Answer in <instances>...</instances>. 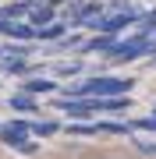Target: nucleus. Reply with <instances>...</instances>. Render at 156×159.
<instances>
[{"label":"nucleus","instance_id":"f257e3e1","mask_svg":"<svg viewBox=\"0 0 156 159\" xmlns=\"http://www.w3.org/2000/svg\"><path fill=\"white\" fill-rule=\"evenodd\" d=\"M131 92V78H117V74H96V78L82 81V85H75V92L71 96H128Z\"/></svg>","mask_w":156,"mask_h":159},{"label":"nucleus","instance_id":"f03ea898","mask_svg":"<svg viewBox=\"0 0 156 159\" xmlns=\"http://www.w3.org/2000/svg\"><path fill=\"white\" fill-rule=\"evenodd\" d=\"M32 134V124H25V120H7V124H0V142L11 145V148H21L25 156L35 152V142H29Z\"/></svg>","mask_w":156,"mask_h":159},{"label":"nucleus","instance_id":"7ed1b4c3","mask_svg":"<svg viewBox=\"0 0 156 159\" xmlns=\"http://www.w3.org/2000/svg\"><path fill=\"white\" fill-rule=\"evenodd\" d=\"M145 50H153V43H149L145 32H139V35H131L128 43H117L114 50H110V60L114 64H128V60H139Z\"/></svg>","mask_w":156,"mask_h":159},{"label":"nucleus","instance_id":"20e7f679","mask_svg":"<svg viewBox=\"0 0 156 159\" xmlns=\"http://www.w3.org/2000/svg\"><path fill=\"white\" fill-rule=\"evenodd\" d=\"M57 110H64L71 120H89V117L99 110V99H96V96H71V99H60Z\"/></svg>","mask_w":156,"mask_h":159},{"label":"nucleus","instance_id":"39448f33","mask_svg":"<svg viewBox=\"0 0 156 159\" xmlns=\"http://www.w3.org/2000/svg\"><path fill=\"white\" fill-rule=\"evenodd\" d=\"M135 21H142V14L139 11H121V14H114V18H92L89 21V29H96V32H121L124 25H135Z\"/></svg>","mask_w":156,"mask_h":159},{"label":"nucleus","instance_id":"423d86ee","mask_svg":"<svg viewBox=\"0 0 156 159\" xmlns=\"http://www.w3.org/2000/svg\"><path fill=\"white\" fill-rule=\"evenodd\" d=\"M0 32H4L7 35V39H14V43H29V39H35V25L29 21V25H11V21H4V25H0Z\"/></svg>","mask_w":156,"mask_h":159},{"label":"nucleus","instance_id":"0eeeda50","mask_svg":"<svg viewBox=\"0 0 156 159\" xmlns=\"http://www.w3.org/2000/svg\"><path fill=\"white\" fill-rule=\"evenodd\" d=\"M29 21L35 25V29H43V25H50V21H57V14H53V4H50V0H43L39 7H32V14H29Z\"/></svg>","mask_w":156,"mask_h":159},{"label":"nucleus","instance_id":"6e6552de","mask_svg":"<svg viewBox=\"0 0 156 159\" xmlns=\"http://www.w3.org/2000/svg\"><path fill=\"white\" fill-rule=\"evenodd\" d=\"M32 0H14L11 7H4V11H0V21H14V18H21V14H32Z\"/></svg>","mask_w":156,"mask_h":159},{"label":"nucleus","instance_id":"1a4fd4ad","mask_svg":"<svg viewBox=\"0 0 156 159\" xmlns=\"http://www.w3.org/2000/svg\"><path fill=\"white\" fill-rule=\"evenodd\" d=\"M99 110L121 113V110H131V99H128V96H103V99H99Z\"/></svg>","mask_w":156,"mask_h":159},{"label":"nucleus","instance_id":"9d476101","mask_svg":"<svg viewBox=\"0 0 156 159\" xmlns=\"http://www.w3.org/2000/svg\"><path fill=\"white\" fill-rule=\"evenodd\" d=\"M7 102H11V110H21V113H32V110H35V96H32V92H25V89L14 92Z\"/></svg>","mask_w":156,"mask_h":159},{"label":"nucleus","instance_id":"9b49d317","mask_svg":"<svg viewBox=\"0 0 156 159\" xmlns=\"http://www.w3.org/2000/svg\"><path fill=\"white\" fill-rule=\"evenodd\" d=\"M114 39H110V32H103V35H99V39H89L85 46H82V50H85V53H110V50H114Z\"/></svg>","mask_w":156,"mask_h":159},{"label":"nucleus","instance_id":"f8f14e48","mask_svg":"<svg viewBox=\"0 0 156 159\" xmlns=\"http://www.w3.org/2000/svg\"><path fill=\"white\" fill-rule=\"evenodd\" d=\"M64 32H68L64 21H50V25H43V29H35V39H64Z\"/></svg>","mask_w":156,"mask_h":159},{"label":"nucleus","instance_id":"ddd939ff","mask_svg":"<svg viewBox=\"0 0 156 159\" xmlns=\"http://www.w3.org/2000/svg\"><path fill=\"white\" fill-rule=\"evenodd\" d=\"M53 89H57V81H50V78H29V81H25V92H32V96L53 92Z\"/></svg>","mask_w":156,"mask_h":159},{"label":"nucleus","instance_id":"4468645a","mask_svg":"<svg viewBox=\"0 0 156 159\" xmlns=\"http://www.w3.org/2000/svg\"><path fill=\"white\" fill-rule=\"evenodd\" d=\"M57 131H60V124H53V120H35V124H32V134L35 138H53Z\"/></svg>","mask_w":156,"mask_h":159},{"label":"nucleus","instance_id":"2eb2a0df","mask_svg":"<svg viewBox=\"0 0 156 159\" xmlns=\"http://www.w3.org/2000/svg\"><path fill=\"white\" fill-rule=\"evenodd\" d=\"M131 124H117V120H106V124H99V134H128Z\"/></svg>","mask_w":156,"mask_h":159},{"label":"nucleus","instance_id":"dca6fc26","mask_svg":"<svg viewBox=\"0 0 156 159\" xmlns=\"http://www.w3.org/2000/svg\"><path fill=\"white\" fill-rule=\"evenodd\" d=\"M78 71H82L78 60H64V64H57V74H64V78H68V74H78Z\"/></svg>","mask_w":156,"mask_h":159},{"label":"nucleus","instance_id":"f3484780","mask_svg":"<svg viewBox=\"0 0 156 159\" xmlns=\"http://www.w3.org/2000/svg\"><path fill=\"white\" fill-rule=\"evenodd\" d=\"M153 29H156V11H149V14H142V32L149 35Z\"/></svg>","mask_w":156,"mask_h":159},{"label":"nucleus","instance_id":"a211bd4d","mask_svg":"<svg viewBox=\"0 0 156 159\" xmlns=\"http://www.w3.org/2000/svg\"><path fill=\"white\" fill-rule=\"evenodd\" d=\"M60 46H64V50H68V46H82V39H78V35H64Z\"/></svg>","mask_w":156,"mask_h":159},{"label":"nucleus","instance_id":"6ab92c4d","mask_svg":"<svg viewBox=\"0 0 156 159\" xmlns=\"http://www.w3.org/2000/svg\"><path fill=\"white\" fill-rule=\"evenodd\" d=\"M139 148H142V152H153V156H156V145H145V142H139Z\"/></svg>","mask_w":156,"mask_h":159},{"label":"nucleus","instance_id":"aec40b11","mask_svg":"<svg viewBox=\"0 0 156 159\" xmlns=\"http://www.w3.org/2000/svg\"><path fill=\"white\" fill-rule=\"evenodd\" d=\"M50 4H64V0H50Z\"/></svg>","mask_w":156,"mask_h":159},{"label":"nucleus","instance_id":"412c9836","mask_svg":"<svg viewBox=\"0 0 156 159\" xmlns=\"http://www.w3.org/2000/svg\"><path fill=\"white\" fill-rule=\"evenodd\" d=\"M0 25H4V21H0Z\"/></svg>","mask_w":156,"mask_h":159},{"label":"nucleus","instance_id":"4be33fe9","mask_svg":"<svg viewBox=\"0 0 156 159\" xmlns=\"http://www.w3.org/2000/svg\"><path fill=\"white\" fill-rule=\"evenodd\" d=\"M153 110H156V106H153Z\"/></svg>","mask_w":156,"mask_h":159}]
</instances>
